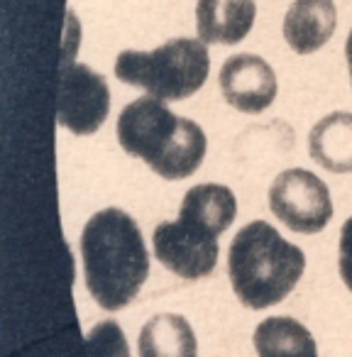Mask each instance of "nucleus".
Segmentation results:
<instances>
[{
    "label": "nucleus",
    "instance_id": "f8f14e48",
    "mask_svg": "<svg viewBox=\"0 0 352 357\" xmlns=\"http://www.w3.org/2000/svg\"><path fill=\"white\" fill-rule=\"evenodd\" d=\"M139 357H199L189 321L174 313L149 318L139 333Z\"/></svg>",
    "mask_w": 352,
    "mask_h": 357
},
{
    "label": "nucleus",
    "instance_id": "0eeeda50",
    "mask_svg": "<svg viewBox=\"0 0 352 357\" xmlns=\"http://www.w3.org/2000/svg\"><path fill=\"white\" fill-rule=\"evenodd\" d=\"M110 110V91L100 74L86 64L66 61L59 84V125L74 135H93Z\"/></svg>",
    "mask_w": 352,
    "mask_h": 357
},
{
    "label": "nucleus",
    "instance_id": "6e6552de",
    "mask_svg": "<svg viewBox=\"0 0 352 357\" xmlns=\"http://www.w3.org/2000/svg\"><path fill=\"white\" fill-rule=\"evenodd\" d=\"M223 98L240 113H262L277 98V76L274 69L254 54L230 56L220 69Z\"/></svg>",
    "mask_w": 352,
    "mask_h": 357
},
{
    "label": "nucleus",
    "instance_id": "ddd939ff",
    "mask_svg": "<svg viewBox=\"0 0 352 357\" xmlns=\"http://www.w3.org/2000/svg\"><path fill=\"white\" fill-rule=\"evenodd\" d=\"M254 350L259 357H318L308 328L289 316H274L259 323L254 331Z\"/></svg>",
    "mask_w": 352,
    "mask_h": 357
},
{
    "label": "nucleus",
    "instance_id": "f257e3e1",
    "mask_svg": "<svg viewBox=\"0 0 352 357\" xmlns=\"http://www.w3.org/2000/svg\"><path fill=\"white\" fill-rule=\"evenodd\" d=\"M84 277L91 296L105 311H120L149 277V255L137 223L120 208L91 215L81 233Z\"/></svg>",
    "mask_w": 352,
    "mask_h": 357
},
{
    "label": "nucleus",
    "instance_id": "39448f33",
    "mask_svg": "<svg viewBox=\"0 0 352 357\" xmlns=\"http://www.w3.org/2000/svg\"><path fill=\"white\" fill-rule=\"evenodd\" d=\"M211 71L204 40H171L152 52L128 50L115 61V76L159 100H186L201 91Z\"/></svg>",
    "mask_w": 352,
    "mask_h": 357
},
{
    "label": "nucleus",
    "instance_id": "20e7f679",
    "mask_svg": "<svg viewBox=\"0 0 352 357\" xmlns=\"http://www.w3.org/2000/svg\"><path fill=\"white\" fill-rule=\"evenodd\" d=\"M306 269L303 250L284 240L267 220H254L235 235L228 274L240 303L262 311L284 301Z\"/></svg>",
    "mask_w": 352,
    "mask_h": 357
},
{
    "label": "nucleus",
    "instance_id": "423d86ee",
    "mask_svg": "<svg viewBox=\"0 0 352 357\" xmlns=\"http://www.w3.org/2000/svg\"><path fill=\"white\" fill-rule=\"evenodd\" d=\"M269 208L286 228L303 235L321 233L332 218L330 191L308 169H286L274 178Z\"/></svg>",
    "mask_w": 352,
    "mask_h": 357
},
{
    "label": "nucleus",
    "instance_id": "2eb2a0df",
    "mask_svg": "<svg viewBox=\"0 0 352 357\" xmlns=\"http://www.w3.org/2000/svg\"><path fill=\"white\" fill-rule=\"evenodd\" d=\"M345 56H347V66H350V79H352V30H350L347 42H345Z\"/></svg>",
    "mask_w": 352,
    "mask_h": 357
},
{
    "label": "nucleus",
    "instance_id": "4468645a",
    "mask_svg": "<svg viewBox=\"0 0 352 357\" xmlns=\"http://www.w3.org/2000/svg\"><path fill=\"white\" fill-rule=\"evenodd\" d=\"M340 277L352 291V218L340 230Z\"/></svg>",
    "mask_w": 352,
    "mask_h": 357
},
{
    "label": "nucleus",
    "instance_id": "7ed1b4c3",
    "mask_svg": "<svg viewBox=\"0 0 352 357\" xmlns=\"http://www.w3.org/2000/svg\"><path fill=\"white\" fill-rule=\"evenodd\" d=\"M120 147L142 159L162 178L179 181L201 167L206 157V135L201 125L179 118L154 96L132 100L118 118Z\"/></svg>",
    "mask_w": 352,
    "mask_h": 357
},
{
    "label": "nucleus",
    "instance_id": "9d476101",
    "mask_svg": "<svg viewBox=\"0 0 352 357\" xmlns=\"http://www.w3.org/2000/svg\"><path fill=\"white\" fill-rule=\"evenodd\" d=\"M257 15L254 0H199L196 27L208 45H238L250 35Z\"/></svg>",
    "mask_w": 352,
    "mask_h": 357
},
{
    "label": "nucleus",
    "instance_id": "f03ea898",
    "mask_svg": "<svg viewBox=\"0 0 352 357\" xmlns=\"http://www.w3.org/2000/svg\"><path fill=\"white\" fill-rule=\"evenodd\" d=\"M235 215L238 201L228 186H194L181 201L179 220H164L154 228V255L176 277H208L218 262V238L233 225Z\"/></svg>",
    "mask_w": 352,
    "mask_h": 357
},
{
    "label": "nucleus",
    "instance_id": "9b49d317",
    "mask_svg": "<svg viewBox=\"0 0 352 357\" xmlns=\"http://www.w3.org/2000/svg\"><path fill=\"white\" fill-rule=\"evenodd\" d=\"M308 152L332 174L352 172V113H330L313 125Z\"/></svg>",
    "mask_w": 352,
    "mask_h": 357
},
{
    "label": "nucleus",
    "instance_id": "1a4fd4ad",
    "mask_svg": "<svg viewBox=\"0 0 352 357\" xmlns=\"http://www.w3.org/2000/svg\"><path fill=\"white\" fill-rule=\"evenodd\" d=\"M335 25L332 0H293L284 17V40L296 54H313L330 40Z\"/></svg>",
    "mask_w": 352,
    "mask_h": 357
}]
</instances>
